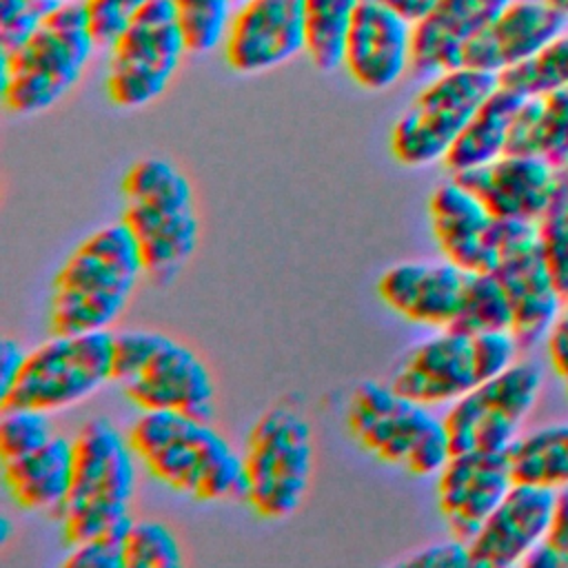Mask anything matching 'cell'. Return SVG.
I'll list each match as a JSON object with an SVG mask.
<instances>
[{
  "instance_id": "cell-29",
  "label": "cell",
  "mask_w": 568,
  "mask_h": 568,
  "mask_svg": "<svg viewBox=\"0 0 568 568\" xmlns=\"http://www.w3.org/2000/svg\"><path fill=\"white\" fill-rule=\"evenodd\" d=\"M464 335L495 333L513 328V311L508 297L497 282V277L488 273H468L459 311L448 326Z\"/></svg>"
},
{
  "instance_id": "cell-48",
  "label": "cell",
  "mask_w": 568,
  "mask_h": 568,
  "mask_svg": "<svg viewBox=\"0 0 568 568\" xmlns=\"http://www.w3.org/2000/svg\"><path fill=\"white\" fill-rule=\"evenodd\" d=\"M566 302H568V300H566Z\"/></svg>"
},
{
  "instance_id": "cell-16",
  "label": "cell",
  "mask_w": 568,
  "mask_h": 568,
  "mask_svg": "<svg viewBox=\"0 0 568 568\" xmlns=\"http://www.w3.org/2000/svg\"><path fill=\"white\" fill-rule=\"evenodd\" d=\"M473 337L453 328L410 346L393 366L388 384L424 406H450L479 384Z\"/></svg>"
},
{
  "instance_id": "cell-35",
  "label": "cell",
  "mask_w": 568,
  "mask_h": 568,
  "mask_svg": "<svg viewBox=\"0 0 568 568\" xmlns=\"http://www.w3.org/2000/svg\"><path fill=\"white\" fill-rule=\"evenodd\" d=\"M153 0H82L95 44L109 49L120 31Z\"/></svg>"
},
{
  "instance_id": "cell-11",
  "label": "cell",
  "mask_w": 568,
  "mask_h": 568,
  "mask_svg": "<svg viewBox=\"0 0 568 568\" xmlns=\"http://www.w3.org/2000/svg\"><path fill=\"white\" fill-rule=\"evenodd\" d=\"M106 51L104 93L120 109H142L155 102L189 53L169 0L146 4Z\"/></svg>"
},
{
  "instance_id": "cell-1",
  "label": "cell",
  "mask_w": 568,
  "mask_h": 568,
  "mask_svg": "<svg viewBox=\"0 0 568 568\" xmlns=\"http://www.w3.org/2000/svg\"><path fill=\"white\" fill-rule=\"evenodd\" d=\"M131 448L153 479L195 501L244 497L242 457L211 419L175 410H140Z\"/></svg>"
},
{
  "instance_id": "cell-7",
  "label": "cell",
  "mask_w": 568,
  "mask_h": 568,
  "mask_svg": "<svg viewBox=\"0 0 568 568\" xmlns=\"http://www.w3.org/2000/svg\"><path fill=\"white\" fill-rule=\"evenodd\" d=\"M346 424L366 453L415 477H435L453 457L444 417L404 397L388 382L357 384L348 399Z\"/></svg>"
},
{
  "instance_id": "cell-31",
  "label": "cell",
  "mask_w": 568,
  "mask_h": 568,
  "mask_svg": "<svg viewBox=\"0 0 568 568\" xmlns=\"http://www.w3.org/2000/svg\"><path fill=\"white\" fill-rule=\"evenodd\" d=\"M189 53H211L222 47L240 0H169Z\"/></svg>"
},
{
  "instance_id": "cell-36",
  "label": "cell",
  "mask_w": 568,
  "mask_h": 568,
  "mask_svg": "<svg viewBox=\"0 0 568 568\" xmlns=\"http://www.w3.org/2000/svg\"><path fill=\"white\" fill-rule=\"evenodd\" d=\"M528 568H568V488L555 493L544 541L526 559Z\"/></svg>"
},
{
  "instance_id": "cell-43",
  "label": "cell",
  "mask_w": 568,
  "mask_h": 568,
  "mask_svg": "<svg viewBox=\"0 0 568 568\" xmlns=\"http://www.w3.org/2000/svg\"><path fill=\"white\" fill-rule=\"evenodd\" d=\"M38 13H42V16H47L49 11H53L55 7H60L62 2H67V0H27Z\"/></svg>"
},
{
  "instance_id": "cell-8",
  "label": "cell",
  "mask_w": 568,
  "mask_h": 568,
  "mask_svg": "<svg viewBox=\"0 0 568 568\" xmlns=\"http://www.w3.org/2000/svg\"><path fill=\"white\" fill-rule=\"evenodd\" d=\"M244 501L264 519L293 515L306 497L315 446L308 419L286 404L266 408L242 446Z\"/></svg>"
},
{
  "instance_id": "cell-44",
  "label": "cell",
  "mask_w": 568,
  "mask_h": 568,
  "mask_svg": "<svg viewBox=\"0 0 568 568\" xmlns=\"http://www.w3.org/2000/svg\"><path fill=\"white\" fill-rule=\"evenodd\" d=\"M9 537H11V521L7 515H2L0 517V546H4L9 541Z\"/></svg>"
},
{
  "instance_id": "cell-14",
  "label": "cell",
  "mask_w": 568,
  "mask_h": 568,
  "mask_svg": "<svg viewBox=\"0 0 568 568\" xmlns=\"http://www.w3.org/2000/svg\"><path fill=\"white\" fill-rule=\"evenodd\" d=\"M222 51L229 69L242 75L273 71L306 53L302 0H240Z\"/></svg>"
},
{
  "instance_id": "cell-17",
  "label": "cell",
  "mask_w": 568,
  "mask_h": 568,
  "mask_svg": "<svg viewBox=\"0 0 568 568\" xmlns=\"http://www.w3.org/2000/svg\"><path fill=\"white\" fill-rule=\"evenodd\" d=\"M413 64V22L393 9L362 0L342 53V67L364 91L395 87Z\"/></svg>"
},
{
  "instance_id": "cell-6",
  "label": "cell",
  "mask_w": 568,
  "mask_h": 568,
  "mask_svg": "<svg viewBox=\"0 0 568 568\" xmlns=\"http://www.w3.org/2000/svg\"><path fill=\"white\" fill-rule=\"evenodd\" d=\"M111 382L140 410H175L213 419L215 384L204 359L186 344L149 328L113 333Z\"/></svg>"
},
{
  "instance_id": "cell-4",
  "label": "cell",
  "mask_w": 568,
  "mask_h": 568,
  "mask_svg": "<svg viewBox=\"0 0 568 568\" xmlns=\"http://www.w3.org/2000/svg\"><path fill=\"white\" fill-rule=\"evenodd\" d=\"M135 453L129 435L111 419L91 417L73 437V470L67 499L55 519L69 546L124 535L131 524L135 490Z\"/></svg>"
},
{
  "instance_id": "cell-24",
  "label": "cell",
  "mask_w": 568,
  "mask_h": 568,
  "mask_svg": "<svg viewBox=\"0 0 568 568\" xmlns=\"http://www.w3.org/2000/svg\"><path fill=\"white\" fill-rule=\"evenodd\" d=\"M73 470V439L53 435L38 450L2 462V481L13 504L55 517L67 499Z\"/></svg>"
},
{
  "instance_id": "cell-33",
  "label": "cell",
  "mask_w": 568,
  "mask_h": 568,
  "mask_svg": "<svg viewBox=\"0 0 568 568\" xmlns=\"http://www.w3.org/2000/svg\"><path fill=\"white\" fill-rule=\"evenodd\" d=\"M49 413L33 408H0V459L29 455L53 437Z\"/></svg>"
},
{
  "instance_id": "cell-3",
  "label": "cell",
  "mask_w": 568,
  "mask_h": 568,
  "mask_svg": "<svg viewBox=\"0 0 568 568\" xmlns=\"http://www.w3.org/2000/svg\"><path fill=\"white\" fill-rule=\"evenodd\" d=\"M122 215L131 231L144 275L158 284H171L200 240V220L189 178L164 158H142L122 178Z\"/></svg>"
},
{
  "instance_id": "cell-39",
  "label": "cell",
  "mask_w": 568,
  "mask_h": 568,
  "mask_svg": "<svg viewBox=\"0 0 568 568\" xmlns=\"http://www.w3.org/2000/svg\"><path fill=\"white\" fill-rule=\"evenodd\" d=\"M402 566H435V568H464L470 566V555H468V544L450 537L446 541H435L428 544L406 559L399 561Z\"/></svg>"
},
{
  "instance_id": "cell-38",
  "label": "cell",
  "mask_w": 568,
  "mask_h": 568,
  "mask_svg": "<svg viewBox=\"0 0 568 568\" xmlns=\"http://www.w3.org/2000/svg\"><path fill=\"white\" fill-rule=\"evenodd\" d=\"M42 18L27 0H0V53L18 49Z\"/></svg>"
},
{
  "instance_id": "cell-15",
  "label": "cell",
  "mask_w": 568,
  "mask_h": 568,
  "mask_svg": "<svg viewBox=\"0 0 568 568\" xmlns=\"http://www.w3.org/2000/svg\"><path fill=\"white\" fill-rule=\"evenodd\" d=\"M453 178L499 222L539 224L559 195V169L537 155L504 153Z\"/></svg>"
},
{
  "instance_id": "cell-5",
  "label": "cell",
  "mask_w": 568,
  "mask_h": 568,
  "mask_svg": "<svg viewBox=\"0 0 568 568\" xmlns=\"http://www.w3.org/2000/svg\"><path fill=\"white\" fill-rule=\"evenodd\" d=\"M95 47L82 0H67L49 11L18 49L0 53L7 111L36 115L51 109L80 82Z\"/></svg>"
},
{
  "instance_id": "cell-2",
  "label": "cell",
  "mask_w": 568,
  "mask_h": 568,
  "mask_svg": "<svg viewBox=\"0 0 568 568\" xmlns=\"http://www.w3.org/2000/svg\"><path fill=\"white\" fill-rule=\"evenodd\" d=\"M144 275L140 248L122 220L82 237L51 282L49 331H109Z\"/></svg>"
},
{
  "instance_id": "cell-47",
  "label": "cell",
  "mask_w": 568,
  "mask_h": 568,
  "mask_svg": "<svg viewBox=\"0 0 568 568\" xmlns=\"http://www.w3.org/2000/svg\"><path fill=\"white\" fill-rule=\"evenodd\" d=\"M561 382H564V386H566V393H568V377H564Z\"/></svg>"
},
{
  "instance_id": "cell-40",
  "label": "cell",
  "mask_w": 568,
  "mask_h": 568,
  "mask_svg": "<svg viewBox=\"0 0 568 568\" xmlns=\"http://www.w3.org/2000/svg\"><path fill=\"white\" fill-rule=\"evenodd\" d=\"M541 342H544L546 357H548L552 373L559 379L568 377V302L557 313V317L550 322Z\"/></svg>"
},
{
  "instance_id": "cell-28",
  "label": "cell",
  "mask_w": 568,
  "mask_h": 568,
  "mask_svg": "<svg viewBox=\"0 0 568 568\" xmlns=\"http://www.w3.org/2000/svg\"><path fill=\"white\" fill-rule=\"evenodd\" d=\"M362 0H302L306 55L317 71L342 67L344 40Z\"/></svg>"
},
{
  "instance_id": "cell-42",
  "label": "cell",
  "mask_w": 568,
  "mask_h": 568,
  "mask_svg": "<svg viewBox=\"0 0 568 568\" xmlns=\"http://www.w3.org/2000/svg\"><path fill=\"white\" fill-rule=\"evenodd\" d=\"M388 9H393L395 13L404 16L406 20H410L413 24L433 7L435 0H375Z\"/></svg>"
},
{
  "instance_id": "cell-13",
  "label": "cell",
  "mask_w": 568,
  "mask_h": 568,
  "mask_svg": "<svg viewBox=\"0 0 568 568\" xmlns=\"http://www.w3.org/2000/svg\"><path fill=\"white\" fill-rule=\"evenodd\" d=\"M490 273L508 297L513 311L510 333L521 351L539 344L564 308L566 297L557 288L541 251L537 224L501 222L497 262Z\"/></svg>"
},
{
  "instance_id": "cell-22",
  "label": "cell",
  "mask_w": 568,
  "mask_h": 568,
  "mask_svg": "<svg viewBox=\"0 0 568 568\" xmlns=\"http://www.w3.org/2000/svg\"><path fill=\"white\" fill-rule=\"evenodd\" d=\"M566 24L568 18L548 0H510L470 42L464 67L499 75L566 31Z\"/></svg>"
},
{
  "instance_id": "cell-12",
  "label": "cell",
  "mask_w": 568,
  "mask_h": 568,
  "mask_svg": "<svg viewBox=\"0 0 568 568\" xmlns=\"http://www.w3.org/2000/svg\"><path fill=\"white\" fill-rule=\"evenodd\" d=\"M544 386L537 362L519 357L446 406L444 424L455 453H506L521 433Z\"/></svg>"
},
{
  "instance_id": "cell-19",
  "label": "cell",
  "mask_w": 568,
  "mask_h": 568,
  "mask_svg": "<svg viewBox=\"0 0 568 568\" xmlns=\"http://www.w3.org/2000/svg\"><path fill=\"white\" fill-rule=\"evenodd\" d=\"M428 222L444 260L466 273L493 271L501 222L453 175L430 191Z\"/></svg>"
},
{
  "instance_id": "cell-26",
  "label": "cell",
  "mask_w": 568,
  "mask_h": 568,
  "mask_svg": "<svg viewBox=\"0 0 568 568\" xmlns=\"http://www.w3.org/2000/svg\"><path fill=\"white\" fill-rule=\"evenodd\" d=\"M508 153L537 155L557 169L568 162V89L521 100L510 129Z\"/></svg>"
},
{
  "instance_id": "cell-23",
  "label": "cell",
  "mask_w": 568,
  "mask_h": 568,
  "mask_svg": "<svg viewBox=\"0 0 568 568\" xmlns=\"http://www.w3.org/2000/svg\"><path fill=\"white\" fill-rule=\"evenodd\" d=\"M510 0H435L433 7L413 24V64L415 78L464 67V53L470 42Z\"/></svg>"
},
{
  "instance_id": "cell-41",
  "label": "cell",
  "mask_w": 568,
  "mask_h": 568,
  "mask_svg": "<svg viewBox=\"0 0 568 568\" xmlns=\"http://www.w3.org/2000/svg\"><path fill=\"white\" fill-rule=\"evenodd\" d=\"M27 359L24 346L13 337H2L0 342V395L11 388L18 373L22 371V364Z\"/></svg>"
},
{
  "instance_id": "cell-30",
  "label": "cell",
  "mask_w": 568,
  "mask_h": 568,
  "mask_svg": "<svg viewBox=\"0 0 568 568\" xmlns=\"http://www.w3.org/2000/svg\"><path fill=\"white\" fill-rule=\"evenodd\" d=\"M497 82L521 98L568 89V31H561L530 58L499 73Z\"/></svg>"
},
{
  "instance_id": "cell-34",
  "label": "cell",
  "mask_w": 568,
  "mask_h": 568,
  "mask_svg": "<svg viewBox=\"0 0 568 568\" xmlns=\"http://www.w3.org/2000/svg\"><path fill=\"white\" fill-rule=\"evenodd\" d=\"M537 235L555 284L568 300V195H557L548 213L539 220Z\"/></svg>"
},
{
  "instance_id": "cell-46",
  "label": "cell",
  "mask_w": 568,
  "mask_h": 568,
  "mask_svg": "<svg viewBox=\"0 0 568 568\" xmlns=\"http://www.w3.org/2000/svg\"><path fill=\"white\" fill-rule=\"evenodd\" d=\"M559 13H564L568 18V0H548Z\"/></svg>"
},
{
  "instance_id": "cell-37",
  "label": "cell",
  "mask_w": 568,
  "mask_h": 568,
  "mask_svg": "<svg viewBox=\"0 0 568 568\" xmlns=\"http://www.w3.org/2000/svg\"><path fill=\"white\" fill-rule=\"evenodd\" d=\"M122 537L124 535H104L73 544L62 564L73 568H124Z\"/></svg>"
},
{
  "instance_id": "cell-21",
  "label": "cell",
  "mask_w": 568,
  "mask_h": 568,
  "mask_svg": "<svg viewBox=\"0 0 568 568\" xmlns=\"http://www.w3.org/2000/svg\"><path fill=\"white\" fill-rule=\"evenodd\" d=\"M468 273L448 260H408L388 266L377 277L379 300L402 320L426 326L448 328L459 311Z\"/></svg>"
},
{
  "instance_id": "cell-18",
  "label": "cell",
  "mask_w": 568,
  "mask_h": 568,
  "mask_svg": "<svg viewBox=\"0 0 568 568\" xmlns=\"http://www.w3.org/2000/svg\"><path fill=\"white\" fill-rule=\"evenodd\" d=\"M513 484L506 453H455L435 475L437 508L450 537L468 544Z\"/></svg>"
},
{
  "instance_id": "cell-32",
  "label": "cell",
  "mask_w": 568,
  "mask_h": 568,
  "mask_svg": "<svg viewBox=\"0 0 568 568\" xmlns=\"http://www.w3.org/2000/svg\"><path fill=\"white\" fill-rule=\"evenodd\" d=\"M124 568H175L182 548L173 530L155 519H131L122 537Z\"/></svg>"
},
{
  "instance_id": "cell-9",
  "label": "cell",
  "mask_w": 568,
  "mask_h": 568,
  "mask_svg": "<svg viewBox=\"0 0 568 568\" xmlns=\"http://www.w3.org/2000/svg\"><path fill=\"white\" fill-rule=\"evenodd\" d=\"M113 333H51L27 351L22 371L0 395V408L58 413L71 408L111 382Z\"/></svg>"
},
{
  "instance_id": "cell-10",
  "label": "cell",
  "mask_w": 568,
  "mask_h": 568,
  "mask_svg": "<svg viewBox=\"0 0 568 568\" xmlns=\"http://www.w3.org/2000/svg\"><path fill=\"white\" fill-rule=\"evenodd\" d=\"M495 87L497 75L470 67L428 78L390 129L393 158L410 169L444 162L462 129Z\"/></svg>"
},
{
  "instance_id": "cell-45",
  "label": "cell",
  "mask_w": 568,
  "mask_h": 568,
  "mask_svg": "<svg viewBox=\"0 0 568 568\" xmlns=\"http://www.w3.org/2000/svg\"><path fill=\"white\" fill-rule=\"evenodd\" d=\"M559 193L568 195V162L559 166Z\"/></svg>"
},
{
  "instance_id": "cell-27",
  "label": "cell",
  "mask_w": 568,
  "mask_h": 568,
  "mask_svg": "<svg viewBox=\"0 0 568 568\" xmlns=\"http://www.w3.org/2000/svg\"><path fill=\"white\" fill-rule=\"evenodd\" d=\"M506 459L515 484L552 493L568 488V419L519 433Z\"/></svg>"
},
{
  "instance_id": "cell-20",
  "label": "cell",
  "mask_w": 568,
  "mask_h": 568,
  "mask_svg": "<svg viewBox=\"0 0 568 568\" xmlns=\"http://www.w3.org/2000/svg\"><path fill=\"white\" fill-rule=\"evenodd\" d=\"M555 493L537 486L513 484L497 508L468 541L470 566L513 568L524 566L544 541L552 515Z\"/></svg>"
},
{
  "instance_id": "cell-25",
  "label": "cell",
  "mask_w": 568,
  "mask_h": 568,
  "mask_svg": "<svg viewBox=\"0 0 568 568\" xmlns=\"http://www.w3.org/2000/svg\"><path fill=\"white\" fill-rule=\"evenodd\" d=\"M521 100V95L497 82L446 153L444 166L450 175L508 153V138Z\"/></svg>"
}]
</instances>
